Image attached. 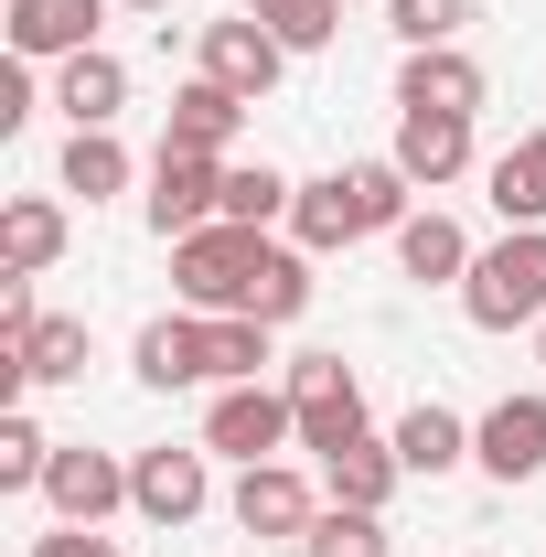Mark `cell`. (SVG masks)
Instances as JSON below:
<instances>
[{"label": "cell", "instance_id": "21", "mask_svg": "<svg viewBox=\"0 0 546 557\" xmlns=\"http://www.w3.org/2000/svg\"><path fill=\"white\" fill-rule=\"evenodd\" d=\"M397 483H408L397 440H353V450H333V461H322V493H333V504H353V515H386V504H397Z\"/></svg>", "mask_w": 546, "mask_h": 557}, {"label": "cell", "instance_id": "6", "mask_svg": "<svg viewBox=\"0 0 546 557\" xmlns=\"http://www.w3.org/2000/svg\"><path fill=\"white\" fill-rule=\"evenodd\" d=\"M472 461L493 472V483H536L546 472V386H525V397H493V408L472 418Z\"/></svg>", "mask_w": 546, "mask_h": 557}, {"label": "cell", "instance_id": "31", "mask_svg": "<svg viewBox=\"0 0 546 557\" xmlns=\"http://www.w3.org/2000/svg\"><path fill=\"white\" fill-rule=\"evenodd\" d=\"M386 33H397L408 54H429V44H461V33H472V0H386Z\"/></svg>", "mask_w": 546, "mask_h": 557}, {"label": "cell", "instance_id": "1", "mask_svg": "<svg viewBox=\"0 0 546 557\" xmlns=\"http://www.w3.org/2000/svg\"><path fill=\"white\" fill-rule=\"evenodd\" d=\"M461 311H472V333H536L546 322V225H504L482 247L472 278H461Z\"/></svg>", "mask_w": 546, "mask_h": 557}, {"label": "cell", "instance_id": "8", "mask_svg": "<svg viewBox=\"0 0 546 557\" xmlns=\"http://www.w3.org/2000/svg\"><path fill=\"white\" fill-rule=\"evenodd\" d=\"M129 375L150 386V397H172V386H204V375H214V322H204V311H161V322H139Z\"/></svg>", "mask_w": 546, "mask_h": 557}, {"label": "cell", "instance_id": "10", "mask_svg": "<svg viewBox=\"0 0 546 557\" xmlns=\"http://www.w3.org/2000/svg\"><path fill=\"white\" fill-rule=\"evenodd\" d=\"M225 504H236V525H247V536H289V547L322 525V493L300 483V461H258V472H236Z\"/></svg>", "mask_w": 546, "mask_h": 557}, {"label": "cell", "instance_id": "22", "mask_svg": "<svg viewBox=\"0 0 546 557\" xmlns=\"http://www.w3.org/2000/svg\"><path fill=\"white\" fill-rule=\"evenodd\" d=\"M482 183H493V214L504 225H546V129H525L514 150H493Z\"/></svg>", "mask_w": 546, "mask_h": 557}, {"label": "cell", "instance_id": "35", "mask_svg": "<svg viewBox=\"0 0 546 557\" xmlns=\"http://www.w3.org/2000/svg\"><path fill=\"white\" fill-rule=\"evenodd\" d=\"M119 11H172V0H119Z\"/></svg>", "mask_w": 546, "mask_h": 557}, {"label": "cell", "instance_id": "19", "mask_svg": "<svg viewBox=\"0 0 546 557\" xmlns=\"http://www.w3.org/2000/svg\"><path fill=\"white\" fill-rule=\"evenodd\" d=\"M289 247H311V258H333V247H364L353 172H322V183H300V205H289Z\"/></svg>", "mask_w": 546, "mask_h": 557}, {"label": "cell", "instance_id": "36", "mask_svg": "<svg viewBox=\"0 0 546 557\" xmlns=\"http://www.w3.org/2000/svg\"><path fill=\"white\" fill-rule=\"evenodd\" d=\"M536 364H546V322H536Z\"/></svg>", "mask_w": 546, "mask_h": 557}, {"label": "cell", "instance_id": "11", "mask_svg": "<svg viewBox=\"0 0 546 557\" xmlns=\"http://www.w3.org/2000/svg\"><path fill=\"white\" fill-rule=\"evenodd\" d=\"M278 65H289V44H278L258 11H225V22H204V75H214V86H236L247 108L278 86Z\"/></svg>", "mask_w": 546, "mask_h": 557}, {"label": "cell", "instance_id": "5", "mask_svg": "<svg viewBox=\"0 0 546 557\" xmlns=\"http://www.w3.org/2000/svg\"><path fill=\"white\" fill-rule=\"evenodd\" d=\"M139 214H150V236H161V247L204 236L214 214H225V161H204V150H172V139H161V161H150V194H139Z\"/></svg>", "mask_w": 546, "mask_h": 557}, {"label": "cell", "instance_id": "26", "mask_svg": "<svg viewBox=\"0 0 546 557\" xmlns=\"http://www.w3.org/2000/svg\"><path fill=\"white\" fill-rule=\"evenodd\" d=\"M269 333H278V322H258V311H225V322H214V386H269V364H278Z\"/></svg>", "mask_w": 546, "mask_h": 557}, {"label": "cell", "instance_id": "24", "mask_svg": "<svg viewBox=\"0 0 546 557\" xmlns=\"http://www.w3.org/2000/svg\"><path fill=\"white\" fill-rule=\"evenodd\" d=\"M54 183H65V194H86V205L129 194V150H119V129H75L65 161H54Z\"/></svg>", "mask_w": 546, "mask_h": 557}, {"label": "cell", "instance_id": "30", "mask_svg": "<svg viewBox=\"0 0 546 557\" xmlns=\"http://www.w3.org/2000/svg\"><path fill=\"white\" fill-rule=\"evenodd\" d=\"M300 557H397L386 515H353V504H322V525L300 536Z\"/></svg>", "mask_w": 546, "mask_h": 557}, {"label": "cell", "instance_id": "23", "mask_svg": "<svg viewBox=\"0 0 546 557\" xmlns=\"http://www.w3.org/2000/svg\"><path fill=\"white\" fill-rule=\"evenodd\" d=\"M311 289H322V278H311V247H258V278H247V311H258V322H300V311H311Z\"/></svg>", "mask_w": 546, "mask_h": 557}, {"label": "cell", "instance_id": "7", "mask_svg": "<svg viewBox=\"0 0 546 557\" xmlns=\"http://www.w3.org/2000/svg\"><path fill=\"white\" fill-rule=\"evenodd\" d=\"M44 504H54V525H108V515L129 504V461H119V450H86V440H54Z\"/></svg>", "mask_w": 546, "mask_h": 557}, {"label": "cell", "instance_id": "9", "mask_svg": "<svg viewBox=\"0 0 546 557\" xmlns=\"http://www.w3.org/2000/svg\"><path fill=\"white\" fill-rule=\"evenodd\" d=\"M204 461H214V450H172V440L139 450V461H129V515H150V525H194V515L214 504Z\"/></svg>", "mask_w": 546, "mask_h": 557}, {"label": "cell", "instance_id": "29", "mask_svg": "<svg viewBox=\"0 0 546 557\" xmlns=\"http://www.w3.org/2000/svg\"><path fill=\"white\" fill-rule=\"evenodd\" d=\"M22 375H33V386H75V375H86V322L44 311V322H33V344H22Z\"/></svg>", "mask_w": 546, "mask_h": 557}, {"label": "cell", "instance_id": "25", "mask_svg": "<svg viewBox=\"0 0 546 557\" xmlns=\"http://www.w3.org/2000/svg\"><path fill=\"white\" fill-rule=\"evenodd\" d=\"M289 205H300V183H289L278 161H225V225H258V236H269Z\"/></svg>", "mask_w": 546, "mask_h": 557}, {"label": "cell", "instance_id": "15", "mask_svg": "<svg viewBox=\"0 0 546 557\" xmlns=\"http://www.w3.org/2000/svg\"><path fill=\"white\" fill-rule=\"evenodd\" d=\"M97 22H108V0H11V54L65 65V54L97 44Z\"/></svg>", "mask_w": 546, "mask_h": 557}, {"label": "cell", "instance_id": "13", "mask_svg": "<svg viewBox=\"0 0 546 557\" xmlns=\"http://www.w3.org/2000/svg\"><path fill=\"white\" fill-rule=\"evenodd\" d=\"M397 172H408L418 194H439V183H461L472 172V119H429V108H397V150H386Z\"/></svg>", "mask_w": 546, "mask_h": 557}, {"label": "cell", "instance_id": "27", "mask_svg": "<svg viewBox=\"0 0 546 557\" xmlns=\"http://www.w3.org/2000/svg\"><path fill=\"white\" fill-rule=\"evenodd\" d=\"M44 472H54L44 418H33V408H0V493H44Z\"/></svg>", "mask_w": 546, "mask_h": 557}, {"label": "cell", "instance_id": "2", "mask_svg": "<svg viewBox=\"0 0 546 557\" xmlns=\"http://www.w3.org/2000/svg\"><path fill=\"white\" fill-rule=\"evenodd\" d=\"M278 386H289V408H300V450H311V461H333V450H353V440H375V429H364V375H353L343 354H289Z\"/></svg>", "mask_w": 546, "mask_h": 557}, {"label": "cell", "instance_id": "20", "mask_svg": "<svg viewBox=\"0 0 546 557\" xmlns=\"http://www.w3.org/2000/svg\"><path fill=\"white\" fill-rule=\"evenodd\" d=\"M472 236H461V225H450V214L429 205V214H408V225H397V269L418 278V289H461V278H472Z\"/></svg>", "mask_w": 546, "mask_h": 557}, {"label": "cell", "instance_id": "34", "mask_svg": "<svg viewBox=\"0 0 546 557\" xmlns=\"http://www.w3.org/2000/svg\"><path fill=\"white\" fill-rule=\"evenodd\" d=\"M33 557H129V547L97 536V525H54V536H33Z\"/></svg>", "mask_w": 546, "mask_h": 557}, {"label": "cell", "instance_id": "18", "mask_svg": "<svg viewBox=\"0 0 546 557\" xmlns=\"http://www.w3.org/2000/svg\"><path fill=\"white\" fill-rule=\"evenodd\" d=\"M65 205H54V194H11V205H0V269L11 278H44L54 269V258H65Z\"/></svg>", "mask_w": 546, "mask_h": 557}, {"label": "cell", "instance_id": "12", "mask_svg": "<svg viewBox=\"0 0 546 557\" xmlns=\"http://www.w3.org/2000/svg\"><path fill=\"white\" fill-rule=\"evenodd\" d=\"M482 65L461 54V44H429V54H408L397 65V108H429V119H482Z\"/></svg>", "mask_w": 546, "mask_h": 557}, {"label": "cell", "instance_id": "3", "mask_svg": "<svg viewBox=\"0 0 546 557\" xmlns=\"http://www.w3.org/2000/svg\"><path fill=\"white\" fill-rule=\"evenodd\" d=\"M258 247H269L258 225H225V214H214L204 236H183V247H172V300H183V311H204V322L247 311V278H258Z\"/></svg>", "mask_w": 546, "mask_h": 557}, {"label": "cell", "instance_id": "33", "mask_svg": "<svg viewBox=\"0 0 546 557\" xmlns=\"http://www.w3.org/2000/svg\"><path fill=\"white\" fill-rule=\"evenodd\" d=\"M11 129H33V54L0 65V139H11Z\"/></svg>", "mask_w": 546, "mask_h": 557}, {"label": "cell", "instance_id": "4", "mask_svg": "<svg viewBox=\"0 0 546 557\" xmlns=\"http://www.w3.org/2000/svg\"><path fill=\"white\" fill-rule=\"evenodd\" d=\"M204 450H214V461H236V472H258V461H278V450H300V408H289V386H214Z\"/></svg>", "mask_w": 546, "mask_h": 557}, {"label": "cell", "instance_id": "32", "mask_svg": "<svg viewBox=\"0 0 546 557\" xmlns=\"http://www.w3.org/2000/svg\"><path fill=\"white\" fill-rule=\"evenodd\" d=\"M247 11L269 22V33L289 44V54H322V44L343 33V0H247Z\"/></svg>", "mask_w": 546, "mask_h": 557}, {"label": "cell", "instance_id": "28", "mask_svg": "<svg viewBox=\"0 0 546 557\" xmlns=\"http://www.w3.org/2000/svg\"><path fill=\"white\" fill-rule=\"evenodd\" d=\"M343 172H353V205H364V236H397V225L418 214V183L397 172V161H343Z\"/></svg>", "mask_w": 546, "mask_h": 557}, {"label": "cell", "instance_id": "16", "mask_svg": "<svg viewBox=\"0 0 546 557\" xmlns=\"http://www.w3.org/2000/svg\"><path fill=\"white\" fill-rule=\"evenodd\" d=\"M386 440H397L408 483H439V472H461V461H472V418H461V408H439V397H418V408L397 418Z\"/></svg>", "mask_w": 546, "mask_h": 557}, {"label": "cell", "instance_id": "14", "mask_svg": "<svg viewBox=\"0 0 546 557\" xmlns=\"http://www.w3.org/2000/svg\"><path fill=\"white\" fill-rule=\"evenodd\" d=\"M54 108H65V129H119V108H129V65L108 54V44H86L54 65Z\"/></svg>", "mask_w": 546, "mask_h": 557}, {"label": "cell", "instance_id": "17", "mask_svg": "<svg viewBox=\"0 0 546 557\" xmlns=\"http://www.w3.org/2000/svg\"><path fill=\"white\" fill-rule=\"evenodd\" d=\"M236 129H247V97L236 86H214V75H194V86H172V150H204V161H225L236 150Z\"/></svg>", "mask_w": 546, "mask_h": 557}]
</instances>
